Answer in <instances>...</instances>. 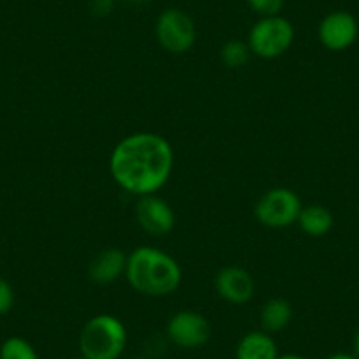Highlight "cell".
<instances>
[{"mask_svg":"<svg viewBox=\"0 0 359 359\" xmlns=\"http://www.w3.org/2000/svg\"><path fill=\"white\" fill-rule=\"evenodd\" d=\"M172 162V148L164 137L154 133H137L116 144L109 158V171L123 191L141 198L164 187Z\"/></svg>","mask_w":359,"mask_h":359,"instance_id":"obj_1","label":"cell"},{"mask_svg":"<svg viewBox=\"0 0 359 359\" xmlns=\"http://www.w3.org/2000/svg\"><path fill=\"white\" fill-rule=\"evenodd\" d=\"M126 277L137 292L147 296H168L182 284L180 264L165 252L140 247L127 257Z\"/></svg>","mask_w":359,"mask_h":359,"instance_id":"obj_2","label":"cell"},{"mask_svg":"<svg viewBox=\"0 0 359 359\" xmlns=\"http://www.w3.org/2000/svg\"><path fill=\"white\" fill-rule=\"evenodd\" d=\"M126 345V326L108 313L92 317L79 334V351L85 359H118Z\"/></svg>","mask_w":359,"mask_h":359,"instance_id":"obj_3","label":"cell"},{"mask_svg":"<svg viewBox=\"0 0 359 359\" xmlns=\"http://www.w3.org/2000/svg\"><path fill=\"white\" fill-rule=\"evenodd\" d=\"M294 41V27L280 15L264 16L252 27L248 48L261 58H277L284 55Z\"/></svg>","mask_w":359,"mask_h":359,"instance_id":"obj_4","label":"cell"},{"mask_svg":"<svg viewBox=\"0 0 359 359\" xmlns=\"http://www.w3.org/2000/svg\"><path fill=\"white\" fill-rule=\"evenodd\" d=\"M155 36L169 53H187L196 43V23L182 9H165L155 23Z\"/></svg>","mask_w":359,"mask_h":359,"instance_id":"obj_5","label":"cell"},{"mask_svg":"<svg viewBox=\"0 0 359 359\" xmlns=\"http://www.w3.org/2000/svg\"><path fill=\"white\" fill-rule=\"evenodd\" d=\"M302 201L289 189H271L255 205V217L266 227L282 229L298 222Z\"/></svg>","mask_w":359,"mask_h":359,"instance_id":"obj_6","label":"cell"},{"mask_svg":"<svg viewBox=\"0 0 359 359\" xmlns=\"http://www.w3.org/2000/svg\"><path fill=\"white\" fill-rule=\"evenodd\" d=\"M210 324L201 313L191 312H178L169 319L168 324V337L178 347L184 348H198L208 341Z\"/></svg>","mask_w":359,"mask_h":359,"instance_id":"obj_7","label":"cell"},{"mask_svg":"<svg viewBox=\"0 0 359 359\" xmlns=\"http://www.w3.org/2000/svg\"><path fill=\"white\" fill-rule=\"evenodd\" d=\"M359 34L358 20L347 11H333L319 25V39L331 51H344L355 43Z\"/></svg>","mask_w":359,"mask_h":359,"instance_id":"obj_8","label":"cell"},{"mask_svg":"<svg viewBox=\"0 0 359 359\" xmlns=\"http://www.w3.org/2000/svg\"><path fill=\"white\" fill-rule=\"evenodd\" d=\"M136 219L141 229L151 236H165L175 226V213L164 199L157 196H141L136 205Z\"/></svg>","mask_w":359,"mask_h":359,"instance_id":"obj_9","label":"cell"},{"mask_svg":"<svg viewBox=\"0 0 359 359\" xmlns=\"http://www.w3.org/2000/svg\"><path fill=\"white\" fill-rule=\"evenodd\" d=\"M215 289L220 298L234 305H243L254 296V278L238 266L220 269L215 278Z\"/></svg>","mask_w":359,"mask_h":359,"instance_id":"obj_10","label":"cell"},{"mask_svg":"<svg viewBox=\"0 0 359 359\" xmlns=\"http://www.w3.org/2000/svg\"><path fill=\"white\" fill-rule=\"evenodd\" d=\"M127 268V255L118 248L102 250L94 261L90 262L88 275L95 284L108 285L118 280Z\"/></svg>","mask_w":359,"mask_h":359,"instance_id":"obj_11","label":"cell"},{"mask_svg":"<svg viewBox=\"0 0 359 359\" xmlns=\"http://www.w3.org/2000/svg\"><path fill=\"white\" fill-rule=\"evenodd\" d=\"M236 359H278L277 344L266 331H252L238 344Z\"/></svg>","mask_w":359,"mask_h":359,"instance_id":"obj_12","label":"cell"},{"mask_svg":"<svg viewBox=\"0 0 359 359\" xmlns=\"http://www.w3.org/2000/svg\"><path fill=\"white\" fill-rule=\"evenodd\" d=\"M333 222V213L320 205L305 206V208H302L298 217V224L303 233L313 238L324 236V234L330 233Z\"/></svg>","mask_w":359,"mask_h":359,"instance_id":"obj_13","label":"cell"},{"mask_svg":"<svg viewBox=\"0 0 359 359\" xmlns=\"http://www.w3.org/2000/svg\"><path fill=\"white\" fill-rule=\"evenodd\" d=\"M292 319V309L289 302L282 298L269 299L261 310V326L266 333H278L289 326Z\"/></svg>","mask_w":359,"mask_h":359,"instance_id":"obj_14","label":"cell"},{"mask_svg":"<svg viewBox=\"0 0 359 359\" xmlns=\"http://www.w3.org/2000/svg\"><path fill=\"white\" fill-rule=\"evenodd\" d=\"M0 359H39V355L25 338L9 337L0 345Z\"/></svg>","mask_w":359,"mask_h":359,"instance_id":"obj_15","label":"cell"},{"mask_svg":"<svg viewBox=\"0 0 359 359\" xmlns=\"http://www.w3.org/2000/svg\"><path fill=\"white\" fill-rule=\"evenodd\" d=\"M250 48H248V43H243V41H227L226 44L220 50V58H222L224 64L231 69H240L243 67L245 64L250 58Z\"/></svg>","mask_w":359,"mask_h":359,"instance_id":"obj_16","label":"cell"},{"mask_svg":"<svg viewBox=\"0 0 359 359\" xmlns=\"http://www.w3.org/2000/svg\"><path fill=\"white\" fill-rule=\"evenodd\" d=\"M247 4L261 18H264V16L280 15L282 8H284V0H247Z\"/></svg>","mask_w":359,"mask_h":359,"instance_id":"obj_17","label":"cell"},{"mask_svg":"<svg viewBox=\"0 0 359 359\" xmlns=\"http://www.w3.org/2000/svg\"><path fill=\"white\" fill-rule=\"evenodd\" d=\"M15 305V292L11 284L6 278L0 277V316H6Z\"/></svg>","mask_w":359,"mask_h":359,"instance_id":"obj_18","label":"cell"},{"mask_svg":"<svg viewBox=\"0 0 359 359\" xmlns=\"http://www.w3.org/2000/svg\"><path fill=\"white\" fill-rule=\"evenodd\" d=\"M90 9L97 16H106L115 9V0H92Z\"/></svg>","mask_w":359,"mask_h":359,"instance_id":"obj_19","label":"cell"},{"mask_svg":"<svg viewBox=\"0 0 359 359\" xmlns=\"http://www.w3.org/2000/svg\"><path fill=\"white\" fill-rule=\"evenodd\" d=\"M327 359H358V358H355V355H352V354H345V352H338V354L330 355Z\"/></svg>","mask_w":359,"mask_h":359,"instance_id":"obj_20","label":"cell"},{"mask_svg":"<svg viewBox=\"0 0 359 359\" xmlns=\"http://www.w3.org/2000/svg\"><path fill=\"white\" fill-rule=\"evenodd\" d=\"M354 352H355V358H359V327L354 334Z\"/></svg>","mask_w":359,"mask_h":359,"instance_id":"obj_21","label":"cell"},{"mask_svg":"<svg viewBox=\"0 0 359 359\" xmlns=\"http://www.w3.org/2000/svg\"><path fill=\"white\" fill-rule=\"evenodd\" d=\"M278 359H306V358H303V355H298V354H284V355H278Z\"/></svg>","mask_w":359,"mask_h":359,"instance_id":"obj_22","label":"cell"},{"mask_svg":"<svg viewBox=\"0 0 359 359\" xmlns=\"http://www.w3.org/2000/svg\"><path fill=\"white\" fill-rule=\"evenodd\" d=\"M129 2H133V4H141V2H144V0H129Z\"/></svg>","mask_w":359,"mask_h":359,"instance_id":"obj_23","label":"cell"},{"mask_svg":"<svg viewBox=\"0 0 359 359\" xmlns=\"http://www.w3.org/2000/svg\"><path fill=\"white\" fill-rule=\"evenodd\" d=\"M134 359H148V358H134Z\"/></svg>","mask_w":359,"mask_h":359,"instance_id":"obj_24","label":"cell"},{"mask_svg":"<svg viewBox=\"0 0 359 359\" xmlns=\"http://www.w3.org/2000/svg\"><path fill=\"white\" fill-rule=\"evenodd\" d=\"M76 359H85V358H83V355H81V358H76Z\"/></svg>","mask_w":359,"mask_h":359,"instance_id":"obj_25","label":"cell"},{"mask_svg":"<svg viewBox=\"0 0 359 359\" xmlns=\"http://www.w3.org/2000/svg\"><path fill=\"white\" fill-rule=\"evenodd\" d=\"M358 359H359V358H358Z\"/></svg>","mask_w":359,"mask_h":359,"instance_id":"obj_26","label":"cell"}]
</instances>
